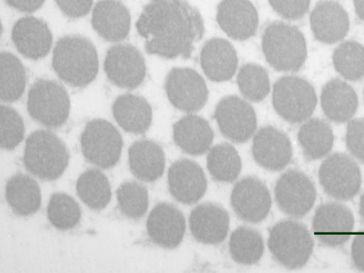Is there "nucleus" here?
Returning <instances> with one entry per match:
<instances>
[{
    "label": "nucleus",
    "instance_id": "18",
    "mask_svg": "<svg viewBox=\"0 0 364 273\" xmlns=\"http://www.w3.org/2000/svg\"><path fill=\"white\" fill-rule=\"evenodd\" d=\"M168 190L178 202L191 205L198 201L207 190V179L200 166L189 159L173 162L168 171Z\"/></svg>",
    "mask_w": 364,
    "mask_h": 273
},
{
    "label": "nucleus",
    "instance_id": "15",
    "mask_svg": "<svg viewBox=\"0 0 364 273\" xmlns=\"http://www.w3.org/2000/svg\"><path fill=\"white\" fill-rule=\"evenodd\" d=\"M354 226L351 211L343 204L328 202L316 210L312 228L314 235L324 245L337 247L350 237Z\"/></svg>",
    "mask_w": 364,
    "mask_h": 273
},
{
    "label": "nucleus",
    "instance_id": "9",
    "mask_svg": "<svg viewBox=\"0 0 364 273\" xmlns=\"http://www.w3.org/2000/svg\"><path fill=\"white\" fill-rule=\"evenodd\" d=\"M318 179L324 191L338 200H349L359 191L361 173L348 155L336 152L328 156L318 169Z\"/></svg>",
    "mask_w": 364,
    "mask_h": 273
},
{
    "label": "nucleus",
    "instance_id": "5",
    "mask_svg": "<svg viewBox=\"0 0 364 273\" xmlns=\"http://www.w3.org/2000/svg\"><path fill=\"white\" fill-rule=\"evenodd\" d=\"M267 245L274 260L290 269L304 266L314 249L306 226L291 220L279 221L271 228Z\"/></svg>",
    "mask_w": 364,
    "mask_h": 273
},
{
    "label": "nucleus",
    "instance_id": "7",
    "mask_svg": "<svg viewBox=\"0 0 364 273\" xmlns=\"http://www.w3.org/2000/svg\"><path fill=\"white\" fill-rule=\"evenodd\" d=\"M70 109L69 96L60 84L40 79L31 85L27 110L35 121L48 128H59L67 121Z\"/></svg>",
    "mask_w": 364,
    "mask_h": 273
},
{
    "label": "nucleus",
    "instance_id": "11",
    "mask_svg": "<svg viewBox=\"0 0 364 273\" xmlns=\"http://www.w3.org/2000/svg\"><path fill=\"white\" fill-rule=\"evenodd\" d=\"M164 87L171 104L183 111H198L208 100V90L205 80L191 68H173L166 76Z\"/></svg>",
    "mask_w": 364,
    "mask_h": 273
},
{
    "label": "nucleus",
    "instance_id": "43",
    "mask_svg": "<svg viewBox=\"0 0 364 273\" xmlns=\"http://www.w3.org/2000/svg\"><path fill=\"white\" fill-rule=\"evenodd\" d=\"M351 256L356 268L364 272V230L355 236L351 245Z\"/></svg>",
    "mask_w": 364,
    "mask_h": 273
},
{
    "label": "nucleus",
    "instance_id": "27",
    "mask_svg": "<svg viewBox=\"0 0 364 273\" xmlns=\"http://www.w3.org/2000/svg\"><path fill=\"white\" fill-rule=\"evenodd\" d=\"M321 105L323 112L329 120L344 123L355 113L358 99L351 86L341 79H333L323 87Z\"/></svg>",
    "mask_w": 364,
    "mask_h": 273
},
{
    "label": "nucleus",
    "instance_id": "31",
    "mask_svg": "<svg viewBox=\"0 0 364 273\" xmlns=\"http://www.w3.org/2000/svg\"><path fill=\"white\" fill-rule=\"evenodd\" d=\"M76 191L81 201L95 211L105 208L112 197L109 180L97 169H89L80 174L76 183Z\"/></svg>",
    "mask_w": 364,
    "mask_h": 273
},
{
    "label": "nucleus",
    "instance_id": "29",
    "mask_svg": "<svg viewBox=\"0 0 364 273\" xmlns=\"http://www.w3.org/2000/svg\"><path fill=\"white\" fill-rule=\"evenodd\" d=\"M5 197L13 212L21 216L35 213L41 204L38 184L30 176L22 173L16 174L8 180Z\"/></svg>",
    "mask_w": 364,
    "mask_h": 273
},
{
    "label": "nucleus",
    "instance_id": "24",
    "mask_svg": "<svg viewBox=\"0 0 364 273\" xmlns=\"http://www.w3.org/2000/svg\"><path fill=\"white\" fill-rule=\"evenodd\" d=\"M200 62L207 77L215 82L231 79L238 62L234 47L227 40L220 38L205 42L200 51Z\"/></svg>",
    "mask_w": 364,
    "mask_h": 273
},
{
    "label": "nucleus",
    "instance_id": "6",
    "mask_svg": "<svg viewBox=\"0 0 364 273\" xmlns=\"http://www.w3.org/2000/svg\"><path fill=\"white\" fill-rule=\"evenodd\" d=\"M317 96L313 86L296 76H286L274 84L272 104L284 120L299 123L307 120L314 113Z\"/></svg>",
    "mask_w": 364,
    "mask_h": 273
},
{
    "label": "nucleus",
    "instance_id": "35",
    "mask_svg": "<svg viewBox=\"0 0 364 273\" xmlns=\"http://www.w3.org/2000/svg\"><path fill=\"white\" fill-rule=\"evenodd\" d=\"M333 63L345 79L357 81L364 77V47L357 41L341 43L334 50Z\"/></svg>",
    "mask_w": 364,
    "mask_h": 273
},
{
    "label": "nucleus",
    "instance_id": "16",
    "mask_svg": "<svg viewBox=\"0 0 364 273\" xmlns=\"http://www.w3.org/2000/svg\"><path fill=\"white\" fill-rule=\"evenodd\" d=\"M146 231L154 244L164 248L173 249L183 240L186 231L185 217L174 205L159 203L148 216Z\"/></svg>",
    "mask_w": 364,
    "mask_h": 273
},
{
    "label": "nucleus",
    "instance_id": "21",
    "mask_svg": "<svg viewBox=\"0 0 364 273\" xmlns=\"http://www.w3.org/2000/svg\"><path fill=\"white\" fill-rule=\"evenodd\" d=\"M310 26L314 38L324 43L341 40L348 33L349 17L336 1L323 0L316 4L310 14Z\"/></svg>",
    "mask_w": 364,
    "mask_h": 273
},
{
    "label": "nucleus",
    "instance_id": "3",
    "mask_svg": "<svg viewBox=\"0 0 364 273\" xmlns=\"http://www.w3.org/2000/svg\"><path fill=\"white\" fill-rule=\"evenodd\" d=\"M262 48L269 65L282 72H295L305 62L307 48L303 33L281 21L269 24L262 38Z\"/></svg>",
    "mask_w": 364,
    "mask_h": 273
},
{
    "label": "nucleus",
    "instance_id": "14",
    "mask_svg": "<svg viewBox=\"0 0 364 273\" xmlns=\"http://www.w3.org/2000/svg\"><path fill=\"white\" fill-rule=\"evenodd\" d=\"M231 206L237 216L244 221L257 223L269 214L272 198L267 186L255 177H246L233 186Z\"/></svg>",
    "mask_w": 364,
    "mask_h": 273
},
{
    "label": "nucleus",
    "instance_id": "42",
    "mask_svg": "<svg viewBox=\"0 0 364 273\" xmlns=\"http://www.w3.org/2000/svg\"><path fill=\"white\" fill-rule=\"evenodd\" d=\"M61 11L68 17L77 18L87 15L93 0H55Z\"/></svg>",
    "mask_w": 364,
    "mask_h": 273
},
{
    "label": "nucleus",
    "instance_id": "34",
    "mask_svg": "<svg viewBox=\"0 0 364 273\" xmlns=\"http://www.w3.org/2000/svg\"><path fill=\"white\" fill-rule=\"evenodd\" d=\"M1 99L14 102L22 96L26 87V72L21 62L12 53L1 52Z\"/></svg>",
    "mask_w": 364,
    "mask_h": 273
},
{
    "label": "nucleus",
    "instance_id": "20",
    "mask_svg": "<svg viewBox=\"0 0 364 273\" xmlns=\"http://www.w3.org/2000/svg\"><path fill=\"white\" fill-rule=\"evenodd\" d=\"M188 224L193 238L199 243L217 245L226 238L230 225L228 213L222 206L205 203L190 213Z\"/></svg>",
    "mask_w": 364,
    "mask_h": 273
},
{
    "label": "nucleus",
    "instance_id": "39",
    "mask_svg": "<svg viewBox=\"0 0 364 273\" xmlns=\"http://www.w3.org/2000/svg\"><path fill=\"white\" fill-rule=\"evenodd\" d=\"M23 121L13 108L1 106V146L4 150L14 149L23 140Z\"/></svg>",
    "mask_w": 364,
    "mask_h": 273
},
{
    "label": "nucleus",
    "instance_id": "38",
    "mask_svg": "<svg viewBox=\"0 0 364 273\" xmlns=\"http://www.w3.org/2000/svg\"><path fill=\"white\" fill-rule=\"evenodd\" d=\"M117 199L120 211L132 219H139L146 212L149 194L146 188L135 182H125L117 190Z\"/></svg>",
    "mask_w": 364,
    "mask_h": 273
},
{
    "label": "nucleus",
    "instance_id": "12",
    "mask_svg": "<svg viewBox=\"0 0 364 273\" xmlns=\"http://www.w3.org/2000/svg\"><path fill=\"white\" fill-rule=\"evenodd\" d=\"M213 117L221 133L236 143L248 140L257 128L253 107L237 96L222 99L216 106Z\"/></svg>",
    "mask_w": 364,
    "mask_h": 273
},
{
    "label": "nucleus",
    "instance_id": "47",
    "mask_svg": "<svg viewBox=\"0 0 364 273\" xmlns=\"http://www.w3.org/2000/svg\"><path fill=\"white\" fill-rule=\"evenodd\" d=\"M363 96H364V91H363Z\"/></svg>",
    "mask_w": 364,
    "mask_h": 273
},
{
    "label": "nucleus",
    "instance_id": "36",
    "mask_svg": "<svg viewBox=\"0 0 364 273\" xmlns=\"http://www.w3.org/2000/svg\"><path fill=\"white\" fill-rule=\"evenodd\" d=\"M47 216L55 228L68 230L80 222L81 210L77 202L70 196L65 193H55L49 200Z\"/></svg>",
    "mask_w": 364,
    "mask_h": 273
},
{
    "label": "nucleus",
    "instance_id": "46",
    "mask_svg": "<svg viewBox=\"0 0 364 273\" xmlns=\"http://www.w3.org/2000/svg\"><path fill=\"white\" fill-rule=\"evenodd\" d=\"M359 212L362 219L364 221V192L360 197L359 204Z\"/></svg>",
    "mask_w": 364,
    "mask_h": 273
},
{
    "label": "nucleus",
    "instance_id": "45",
    "mask_svg": "<svg viewBox=\"0 0 364 273\" xmlns=\"http://www.w3.org/2000/svg\"><path fill=\"white\" fill-rule=\"evenodd\" d=\"M353 5L358 17L364 22V0H353Z\"/></svg>",
    "mask_w": 364,
    "mask_h": 273
},
{
    "label": "nucleus",
    "instance_id": "2",
    "mask_svg": "<svg viewBox=\"0 0 364 273\" xmlns=\"http://www.w3.org/2000/svg\"><path fill=\"white\" fill-rule=\"evenodd\" d=\"M52 67L58 77L75 87H84L96 77L99 61L95 45L86 38L68 35L56 43Z\"/></svg>",
    "mask_w": 364,
    "mask_h": 273
},
{
    "label": "nucleus",
    "instance_id": "44",
    "mask_svg": "<svg viewBox=\"0 0 364 273\" xmlns=\"http://www.w3.org/2000/svg\"><path fill=\"white\" fill-rule=\"evenodd\" d=\"M14 9L21 12L32 13L40 9L45 0H5Z\"/></svg>",
    "mask_w": 364,
    "mask_h": 273
},
{
    "label": "nucleus",
    "instance_id": "30",
    "mask_svg": "<svg viewBox=\"0 0 364 273\" xmlns=\"http://www.w3.org/2000/svg\"><path fill=\"white\" fill-rule=\"evenodd\" d=\"M297 138L304 157L309 160L326 156L331 150L334 141L329 124L318 118L306 121L300 127Z\"/></svg>",
    "mask_w": 364,
    "mask_h": 273
},
{
    "label": "nucleus",
    "instance_id": "41",
    "mask_svg": "<svg viewBox=\"0 0 364 273\" xmlns=\"http://www.w3.org/2000/svg\"><path fill=\"white\" fill-rule=\"evenodd\" d=\"M272 8L289 20L302 18L308 11L311 0H268Z\"/></svg>",
    "mask_w": 364,
    "mask_h": 273
},
{
    "label": "nucleus",
    "instance_id": "17",
    "mask_svg": "<svg viewBox=\"0 0 364 273\" xmlns=\"http://www.w3.org/2000/svg\"><path fill=\"white\" fill-rule=\"evenodd\" d=\"M252 152L255 162L270 171L283 169L290 162L293 154L288 136L270 126L262 127L256 133Z\"/></svg>",
    "mask_w": 364,
    "mask_h": 273
},
{
    "label": "nucleus",
    "instance_id": "1",
    "mask_svg": "<svg viewBox=\"0 0 364 273\" xmlns=\"http://www.w3.org/2000/svg\"><path fill=\"white\" fill-rule=\"evenodd\" d=\"M136 28L147 53L167 59L189 58L205 31L200 12L184 0H149Z\"/></svg>",
    "mask_w": 364,
    "mask_h": 273
},
{
    "label": "nucleus",
    "instance_id": "22",
    "mask_svg": "<svg viewBox=\"0 0 364 273\" xmlns=\"http://www.w3.org/2000/svg\"><path fill=\"white\" fill-rule=\"evenodd\" d=\"M11 39L18 51L24 57L38 60L50 51L53 37L45 21L33 16L18 19L11 31Z\"/></svg>",
    "mask_w": 364,
    "mask_h": 273
},
{
    "label": "nucleus",
    "instance_id": "19",
    "mask_svg": "<svg viewBox=\"0 0 364 273\" xmlns=\"http://www.w3.org/2000/svg\"><path fill=\"white\" fill-rule=\"evenodd\" d=\"M217 22L231 38L245 40L257 30L259 17L256 8L249 0H223L217 8Z\"/></svg>",
    "mask_w": 364,
    "mask_h": 273
},
{
    "label": "nucleus",
    "instance_id": "8",
    "mask_svg": "<svg viewBox=\"0 0 364 273\" xmlns=\"http://www.w3.org/2000/svg\"><path fill=\"white\" fill-rule=\"evenodd\" d=\"M85 158L102 169L114 167L119 160L123 140L119 130L104 119L89 121L80 136Z\"/></svg>",
    "mask_w": 364,
    "mask_h": 273
},
{
    "label": "nucleus",
    "instance_id": "25",
    "mask_svg": "<svg viewBox=\"0 0 364 273\" xmlns=\"http://www.w3.org/2000/svg\"><path fill=\"white\" fill-rule=\"evenodd\" d=\"M214 138L208 122L194 114L182 117L173 126V139L184 152L200 155L210 147Z\"/></svg>",
    "mask_w": 364,
    "mask_h": 273
},
{
    "label": "nucleus",
    "instance_id": "32",
    "mask_svg": "<svg viewBox=\"0 0 364 273\" xmlns=\"http://www.w3.org/2000/svg\"><path fill=\"white\" fill-rule=\"evenodd\" d=\"M264 245L261 234L247 226L237 228L230 235L229 252L232 260L241 264L251 265L262 257Z\"/></svg>",
    "mask_w": 364,
    "mask_h": 273
},
{
    "label": "nucleus",
    "instance_id": "4",
    "mask_svg": "<svg viewBox=\"0 0 364 273\" xmlns=\"http://www.w3.org/2000/svg\"><path fill=\"white\" fill-rule=\"evenodd\" d=\"M65 143L53 132L37 130L26 140L23 164L38 178L52 181L59 178L69 162Z\"/></svg>",
    "mask_w": 364,
    "mask_h": 273
},
{
    "label": "nucleus",
    "instance_id": "23",
    "mask_svg": "<svg viewBox=\"0 0 364 273\" xmlns=\"http://www.w3.org/2000/svg\"><path fill=\"white\" fill-rule=\"evenodd\" d=\"M92 26L105 40L119 42L127 38L131 26L128 9L119 0H100L92 13Z\"/></svg>",
    "mask_w": 364,
    "mask_h": 273
},
{
    "label": "nucleus",
    "instance_id": "40",
    "mask_svg": "<svg viewBox=\"0 0 364 273\" xmlns=\"http://www.w3.org/2000/svg\"><path fill=\"white\" fill-rule=\"evenodd\" d=\"M346 143L350 152L364 162V118L351 120L347 126Z\"/></svg>",
    "mask_w": 364,
    "mask_h": 273
},
{
    "label": "nucleus",
    "instance_id": "33",
    "mask_svg": "<svg viewBox=\"0 0 364 273\" xmlns=\"http://www.w3.org/2000/svg\"><path fill=\"white\" fill-rule=\"evenodd\" d=\"M241 158L233 145L228 143L213 147L207 155V169L220 182H232L240 174Z\"/></svg>",
    "mask_w": 364,
    "mask_h": 273
},
{
    "label": "nucleus",
    "instance_id": "10",
    "mask_svg": "<svg viewBox=\"0 0 364 273\" xmlns=\"http://www.w3.org/2000/svg\"><path fill=\"white\" fill-rule=\"evenodd\" d=\"M274 199L282 211L294 218H301L313 207L316 191L305 174L291 169L282 174L277 181Z\"/></svg>",
    "mask_w": 364,
    "mask_h": 273
},
{
    "label": "nucleus",
    "instance_id": "26",
    "mask_svg": "<svg viewBox=\"0 0 364 273\" xmlns=\"http://www.w3.org/2000/svg\"><path fill=\"white\" fill-rule=\"evenodd\" d=\"M132 173L139 180L153 182L164 174L165 155L161 147L150 140H139L128 150Z\"/></svg>",
    "mask_w": 364,
    "mask_h": 273
},
{
    "label": "nucleus",
    "instance_id": "28",
    "mask_svg": "<svg viewBox=\"0 0 364 273\" xmlns=\"http://www.w3.org/2000/svg\"><path fill=\"white\" fill-rule=\"evenodd\" d=\"M112 114L123 130L134 134L145 133L152 121L150 104L144 97L132 94H124L116 99Z\"/></svg>",
    "mask_w": 364,
    "mask_h": 273
},
{
    "label": "nucleus",
    "instance_id": "13",
    "mask_svg": "<svg viewBox=\"0 0 364 273\" xmlns=\"http://www.w3.org/2000/svg\"><path fill=\"white\" fill-rule=\"evenodd\" d=\"M104 69L112 83L127 89L139 87L143 82L146 71L144 56L129 44L112 46L107 52Z\"/></svg>",
    "mask_w": 364,
    "mask_h": 273
},
{
    "label": "nucleus",
    "instance_id": "37",
    "mask_svg": "<svg viewBox=\"0 0 364 273\" xmlns=\"http://www.w3.org/2000/svg\"><path fill=\"white\" fill-rule=\"evenodd\" d=\"M237 82L242 95L252 101L263 100L270 91L267 70L255 64L244 65L239 70Z\"/></svg>",
    "mask_w": 364,
    "mask_h": 273
}]
</instances>
